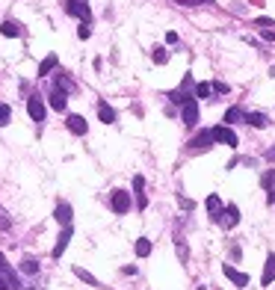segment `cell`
Here are the masks:
<instances>
[{"label":"cell","mask_w":275,"mask_h":290,"mask_svg":"<svg viewBox=\"0 0 275 290\" xmlns=\"http://www.w3.org/2000/svg\"><path fill=\"white\" fill-rule=\"evenodd\" d=\"M178 3H184V6H198V3H207V0H178Z\"/></svg>","instance_id":"cell-35"},{"label":"cell","mask_w":275,"mask_h":290,"mask_svg":"<svg viewBox=\"0 0 275 290\" xmlns=\"http://www.w3.org/2000/svg\"><path fill=\"white\" fill-rule=\"evenodd\" d=\"M142 187H145V178H142V175H136V178H133V190H136V207H139V210H145V205H148V199H145Z\"/></svg>","instance_id":"cell-14"},{"label":"cell","mask_w":275,"mask_h":290,"mask_svg":"<svg viewBox=\"0 0 275 290\" xmlns=\"http://www.w3.org/2000/svg\"><path fill=\"white\" fill-rule=\"evenodd\" d=\"M261 282H264V288H270L275 282V255L267 258V264H264V279H261Z\"/></svg>","instance_id":"cell-16"},{"label":"cell","mask_w":275,"mask_h":290,"mask_svg":"<svg viewBox=\"0 0 275 290\" xmlns=\"http://www.w3.org/2000/svg\"><path fill=\"white\" fill-rule=\"evenodd\" d=\"M21 273L36 276V273H39V261H36V258H24V261H21Z\"/></svg>","instance_id":"cell-24"},{"label":"cell","mask_w":275,"mask_h":290,"mask_svg":"<svg viewBox=\"0 0 275 290\" xmlns=\"http://www.w3.org/2000/svg\"><path fill=\"white\" fill-rule=\"evenodd\" d=\"M98 119H101L104 124H113V122H116V110H113L107 101H98Z\"/></svg>","instance_id":"cell-11"},{"label":"cell","mask_w":275,"mask_h":290,"mask_svg":"<svg viewBox=\"0 0 275 290\" xmlns=\"http://www.w3.org/2000/svg\"><path fill=\"white\" fill-rule=\"evenodd\" d=\"M166 41H169V44H175V41H178V33H175V30H172V33H166Z\"/></svg>","instance_id":"cell-34"},{"label":"cell","mask_w":275,"mask_h":290,"mask_svg":"<svg viewBox=\"0 0 275 290\" xmlns=\"http://www.w3.org/2000/svg\"><path fill=\"white\" fill-rule=\"evenodd\" d=\"M237 119H243V110H240V107H231V110L225 113V122H237Z\"/></svg>","instance_id":"cell-28"},{"label":"cell","mask_w":275,"mask_h":290,"mask_svg":"<svg viewBox=\"0 0 275 290\" xmlns=\"http://www.w3.org/2000/svg\"><path fill=\"white\" fill-rule=\"evenodd\" d=\"M65 124H68V130H71V133H77V136H83V133H86V119H83V116H68V119H65Z\"/></svg>","instance_id":"cell-13"},{"label":"cell","mask_w":275,"mask_h":290,"mask_svg":"<svg viewBox=\"0 0 275 290\" xmlns=\"http://www.w3.org/2000/svg\"><path fill=\"white\" fill-rule=\"evenodd\" d=\"M181 107H184V110H181V116H184V124H187V127H193V124L198 122V101H196V98H187Z\"/></svg>","instance_id":"cell-3"},{"label":"cell","mask_w":275,"mask_h":290,"mask_svg":"<svg viewBox=\"0 0 275 290\" xmlns=\"http://www.w3.org/2000/svg\"><path fill=\"white\" fill-rule=\"evenodd\" d=\"M190 148H193V151H210V148H213V136H210V130H201V133L190 142Z\"/></svg>","instance_id":"cell-7"},{"label":"cell","mask_w":275,"mask_h":290,"mask_svg":"<svg viewBox=\"0 0 275 290\" xmlns=\"http://www.w3.org/2000/svg\"><path fill=\"white\" fill-rule=\"evenodd\" d=\"M207 213L219 222V216H222V202H219V196H207Z\"/></svg>","instance_id":"cell-20"},{"label":"cell","mask_w":275,"mask_h":290,"mask_svg":"<svg viewBox=\"0 0 275 290\" xmlns=\"http://www.w3.org/2000/svg\"><path fill=\"white\" fill-rule=\"evenodd\" d=\"M210 136H213V142H222V145H228V148H237V145H240L237 133H234L228 124H219V127H213V130H210Z\"/></svg>","instance_id":"cell-1"},{"label":"cell","mask_w":275,"mask_h":290,"mask_svg":"<svg viewBox=\"0 0 275 290\" xmlns=\"http://www.w3.org/2000/svg\"><path fill=\"white\" fill-rule=\"evenodd\" d=\"M74 276L80 279V282H86V285H92V288H101V282L89 273V270H83V267H74Z\"/></svg>","instance_id":"cell-21"},{"label":"cell","mask_w":275,"mask_h":290,"mask_svg":"<svg viewBox=\"0 0 275 290\" xmlns=\"http://www.w3.org/2000/svg\"><path fill=\"white\" fill-rule=\"evenodd\" d=\"M89 36H92V30H89V24H83L80 27V39H89Z\"/></svg>","instance_id":"cell-32"},{"label":"cell","mask_w":275,"mask_h":290,"mask_svg":"<svg viewBox=\"0 0 275 290\" xmlns=\"http://www.w3.org/2000/svg\"><path fill=\"white\" fill-rule=\"evenodd\" d=\"M151 56H154V62H157V65H166V62H169V53H166L163 47H154V53H151Z\"/></svg>","instance_id":"cell-26"},{"label":"cell","mask_w":275,"mask_h":290,"mask_svg":"<svg viewBox=\"0 0 275 290\" xmlns=\"http://www.w3.org/2000/svg\"><path fill=\"white\" fill-rule=\"evenodd\" d=\"M0 33H3V36H9V39H15V36H21L24 30H21V24H18V21H3V24H0Z\"/></svg>","instance_id":"cell-19"},{"label":"cell","mask_w":275,"mask_h":290,"mask_svg":"<svg viewBox=\"0 0 275 290\" xmlns=\"http://www.w3.org/2000/svg\"><path fill=\"white\" fill-rule=\"evenodd\" d=\"M187 86H193V77H187V80H184V89H175V92H169V98H172L175 104H184L187 98H193V95L187 92Z\"/></svg>","instance_id":"cell-17"},{"label":"cell","mask_w":275,"mask_h":290,"mask_svg":"<svg viewBox=\"0 0 275 290\" xmlns=\"http://www.w3.org/2000/svg\"><path fill=\"white\" fill-rule=\"evenodd\" d=\"M65 12H68V15H74V18H80L83 24H89V21H92V9H89V3H86V0H65Z\"/></svg>","instance_id":"cell-2"},{"label":"cell","mask_w":275,"mask_h":290,"mask_svg":"<svg viewBox=\"0 0 275 290\" xmlns=\"http://www.w3.org/2000/svg\"><path fill=\"white\" fill-rule=\"evenodd\" d=\"M0 228H9V219L3 216V210H0Z\"/></svg>","instance_id":"cell-36"},{"label":"cell","mask_w":275,"mask_h":290,"mask_svg":"<svg viewBox=\"0 0 275 290\" xmlns=\"http://www.w3.org/2000/svg\"><path fill=\"white\" fill-rule=\"evenodd\" d=\"M267 160H275V148H270V151H267Z\"/></svg>","instance_id":"cell-38"},{"label":"cell","mask_w":275,"mask_h":290,"mask_svg":"<svg viewBox=\"0 0 275 290\" xmlns=\"http://www.w3.org/2000/svg\"><path fill=\"white\" fill-rule=\"evenodd\" d=\"M261 184H264V190H270V187H273V184H275V169H270V172L261 178Z\"/></svg>","instance_id":"cell-29"},{"label":"cell","mask_w":275,"mask_h":290,"mask_svg":"<svg viewBox=\"0 0 275 290\" xmlns=\"http://www.w3.org/2000/svg\"><path fill=\"white\" fill-rule=\"evenodd\" d=\"M59 65V59H56V53H47L44 59H41V65H39V77H47L53 68Z\"/></svg>","instance_id":"cell-15"},{"label":"cell","mask_w":275,"mask_h":290,"mask_svg":"<svg viewBox=\"0 0 275 290\" xmlns=\"http://www.w3.org/2000/svg\"><path fill=\"white\" fill-rule=\"evenodd\" d=\"M213 89H216V92H219V95H228V83H216V86H213Z\"/></svg>","instance_id":"cell-33"},{"label":"cell","mask_w":275,"mask_h":290,"mask_svg":"<svg viewBox=\"0 0 275 290\" xmlns=\"http://www.w3.org/2000/svg\"><path fill=\"white\" fill-rule=\"evenodd\" d=\"M264 41H275V30H270V27L264 30Z\"/></svg>","instance_id":"cell-31"},{"label":"cell","mask_w":275,"mask_h":290,"mask_svg":"<svg viewBox=\"0 0 275 290\" xmlns=\"http://www.w3.org/2000/svg\"><path fill=\"white\" fill-rule=\"evenodd\" d=\"M50 107L62 113V110L68 107V95H65V92H59V89H53V92H50Z\"/></svg>","instance_id":"cell-18"},{"label":"cell","mask_w":275,"mask_h":290,"mask_svg":"<svg viewBox=\"0 0 275 290\" xmlns=\"http://www.w3.org/2000/svg\"><path fill=\"white\" fill-rule=\"evenodd\" d=\"M178 258H181V261H187V258H190V249H187L184 243H178Z\"/></svg>","instance_id":"cell-30"},{"label":"cell","mask_w":275,"mask_h":290,"mask_svg":"<svg viewBox=\"0 0 275 290\" xmlns=\"http://www.w3.org/2000/svg\"><path fill=\"white\" fill-rule=\"evenodd\" d=\"M110 205H113V210H116V213H127V210H130V193L116 190V193L110 196Z\"/></svg>","instance_id":"cell-5"},{"label":"cell","mask_w":275,"mask_h":290,"mask_svg":"<svg viewBox=\"0 0 275 290\" xmlns=\"http://www.w3.org/2000/svg\"><path fill=\"white\" fill-rule=\"evenodd\" d=\"M136 255H139V258H148V255H151V240H148V237H139V240H136Z\"/></svg>","instance_id":"cell-23"},{"label":"cell","mask_w":275,"mask_h":290,"mask_svg":"<svg viewBox=\"0 0 275 290\" xmlns=\"http://www.w3.org/2000/svg\"><path fill=\"white\" fill-rule=\"evenodd\" d=\"M71 234H74V231H71V225H65V228H62V234L56 237V246H53V252H50L53 258H62V252H65V249H68V243H71Z\"/></svg>","instance_id":"cell-6"},{"label":"cell","mask_w":275,"mask_h":290,"mask_svg":"<svg viewBox=\"0 0 275 290\" xmlns=\"http://www.w3.org/2000/svg\"><path fill=\"white\" fill-rule=\"evenodd\" d=\"M53 219H56L62 228H65V225H71V205H65V202H62V205H56V210H53Z\"/></svg>","instance_id":"cell-10"},{"label":"cell","mask_w":275,"mask_h":290,"mask_svg":"<svg viewBox=\"0 0 275 290\" xmlns=\"http://www.w3.org/2000/svg\"><path fill=\"white\" fill-rule=\"evenodd\" d=\"M222 273H225V276H228L237 288H246V285H249V276H246V273H240V270H234L231 264H225V267H222Z\"/></svg>","instance_id":"cell-9"},{"label":"cell","mask_w":275,"mask_h":290,"mask_svg":"<svg viewBox=\"0 0 275 290\" xmlns=\"http://www.w3.org/2000/svg\"><path fill=\"white\" fill-rule=\"evenodd\" d=\"M9 264H6V258H3V252H0V270H6Z\"/></svg>","instance_id":"cell-37"},{"label":"cell","mask_w":275,"mask_h":290,"mask_svg":"<svg viewBox=\"0 0 275 290\" xmlns=\"http://www.w3.org/2000/svg\"><path fill=\"white\" fill-rule=\"evenodd\" d=\"M56 89L68 95V92H74L77 86H74V80H71V77H65V74H56Z\"/></svg>","instance_id":"cell-22"},{"label":"cell","mask_w":275,"mask_h":290,"mask_svg":"<svg viewBox=\"0 0 275 290\" xmlns=\"http://www.w3.org/2000/svg\"><path fill=\"white\" fill-rule=\"evenodd\" d=\"M9 119H12V110H9V104H0V127H3V124H9Z\"/></svg>","instance_id":"cell-27"},{"label":"cell","mask_w":275,"mask_h":290,"mask_svg":"<svg viewBox=\"0 0 275 290\" xmlns=\"http://www.w3.org/2000/svg\"><path fill=\"white\" fill-rule=\"evenodd\" d=\"M219 222H225L228 228H234V225L240 222V207H237V205H228V207H222V216H219Z\"/></svg>","instance_id":"cell-8"},{"label":"cell","mask_w":275,"mask_h":290,"mask_svg":"<svg viewBox=\"0 0 275 290\" xmlns=\"http://www.w3.org/2000/svg\"><path fill=\"white\" fill-rule=\"evenodd\" d=\"M243 119H246V124H252V127H258V130H264V127L270 124V119H267L264 113H243Z\"/></svg>","instance_id":"cell-12"},{"label":"cell","mask_w":275,"mask_h":290,"mask_svg":"<svg viewBox=\"0 0 275 290\" xmlns=\"http://www.w3.org/2000/svg\"><path fill=\"white\" fill-rule=\"evenodd\" d=\"M210 92H213L210 83H196V95L193 98H210Z\"/></svg>","instance_id":"cell-25"},{"label":"cell","mask_w":275,"mask_h":290,"mask_svg":"<svg viewBox=\"0 0 275 290\" xmlns=\"http://www.w3.org/2000/svg\"><path fill=\"white\" fill-rule=\"evenodd\" d=\"M27 113H30L33 122H44V113H47V110H44V104H41L39 95H30V98H27Z\"/></svg>","instance_id":"cell-4"}]
</instances>
